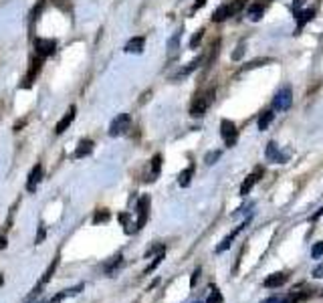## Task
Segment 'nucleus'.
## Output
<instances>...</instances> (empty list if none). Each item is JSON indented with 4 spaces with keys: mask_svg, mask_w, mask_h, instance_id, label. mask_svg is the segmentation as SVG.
Returning a JSON list of instances; mask_svg holds the SVG:
<instances>
[{
    "mask_svg": "<svg viewBox=\"0 0 323 303\" xmlns=\"http://www.w3.org/2000/svg\"><path fill=\"white\" fill-rule=\"evenodd\" d=\"M212 99H214V89L196 95L194 101H192V105H190V115H192V117H202V115L206 113L208 105L212 103Z\"/></svg>",
    "mask_w": 323,
    "mask_h": 303,
    "instance_id": "1",
    "label": "nucleus"
},
{
    "mask_svg": "<svg viewBox=\"0 0 323 303\" xmlns=\"http://www.w3.org/2000/svg\"><path fill=\"white\" fill-rule=\"evenodd\" d=\"M242 4H244V0H234L232 4H222V6H218V8L214 10V14H212V20H214V22H222V20L230 18L232 14H236V12L242 8Z\"/></svg>",
    "mask_w": 323,
    "mask_h": 303,
    "instance_id": "2",
    "label": "nucleus"
},
{
    "mask_svg": "<svg viewBox=\"0 0 323 303\" xmlns=\"http://www.w3.org/2000/svg\"><path fill=\"white\" fill-rule=\"evenodd\" d=\"M291 103H293V91H291L289 85H285L277 91V95L273 99V109L275 111H285V109L291 107Z\"/></svg>",
    "mask_w": 323,
    "mask_h": 303,
    "instance_id": "3",
    "label": "nucleus"
},
{
    "mask_svg": "<svg viewBox=\"0 0 323 303\" xmlns=\"http://www.w3.org/2000/svg\"><path fill=\"white\" fill-rule=\"evenodd\" d=\"M40 67H42V57L34 55V57L30 59L28 73L24 75V79H22V83H20V89H30V87H32V83H34V79H36V75H38Z\"/></svg>",
    "mask_w": 323,
    "mask_h": 303,
    "instance_id": "4",
    "label": "nucleus"
},
{
    "mask_svg": "<svg viewBox=\"0 0 323 303\" xmlns=\"http://www.w3.org/2000/svg\"><path fill=\"white\" fill-rule=\"evenodd\" d=\"M135 210H137L135 230H141V228L145 226V222H147V216H149V196H147V194L139 196V200H137V206H135Z\"/></svg>",
    "mask_w": 323,
    "mask_h": 303,
    "instance_id": "5",
    "label": "nucleus"
},
{
    "mask_svg": "<svg viewBox=\"0 0 323 303\" xmlns=\"http://www.w3.org/2000/svg\"><path fill=\"white\" fill-rule=\"evenodd\" d=\"M129 125H131V117H129L127 113H119V115L111 121V125H109V135H111V137L123 135V133L129 129Z\"/></svg>",
    "mask_w": 323,
    "mask_h": 303,
    "instance_id": "6",
    "label": "nucleus"
},
{
    "mask_svg": "<svg viewBox=\"0 0 323 303\" xmlns=\"http://www.w3.org/2000/svg\"><path fill=\"white\" fill-rule=\"evenodd\" d=\"M220 135H222L224 143L228 147H232L236 143V139H238V129H236V125L230 119H222L220 121Z\"/></svg>",
    "mask_w": 323,
    "mask_h": 303,
    "instance_id": "7",
    "label": "nucleus"
},
{
    "mask_svg": "<svg viewBox=\"0 0 323 303\" xmlns=\"http://www.w3.org/2000/svg\"><path fill=\"white\" fill-rule=\"evenodd\" d=\"M309 293H287V295H271L260 303H299L301 299H305Z\"/></svg>",
    "mask_w": 323,
    "mask_h": 303,
    "instance_id": "8",
    "label": "nucleus"
},
{
    "mask_svg": "<svg viewBox=\"0 0 323 303\" xmlns=\"http://www.w3.org/2000/svg\"><path fill=\"white\" fill-rule=\"evenodd\" d=\"M34 48H36V55L44 59V57H50V55L55 53L57 42H55L52 38H36V40H34Z\"/></svg>",
    "mask_w": 323,
    "mask_h": 303,
    "instance_id": "9",
    "label": "nucleus"
},
{
    "mask_svg": "<svg viewBox=\"0 0 323 303\" xmlns=\"http://www.w3.org/2000/svg\"><path fill=\"white\" fill-rule=\"evenodd\" d=\"M57 265H59V257H55V259H52V263L48 265V269L44 271V275H42V277L38 279V283L34 285V289H32V293H30V297H28V299H32V297H34L36 293H40V289H42V287H44V285H46V283L50 281V277H52V273H55Z\"/></svg>",
    "mask_w": 323,
    "mask_h": 303,
    "instance_id": "10",
    "label": "nucleus"
},
{
    "mask_svg": "<svg viewBox=\"0 0 323 303\" xmlns=\"http://www.w3.org/2000/svg\"><path fill=\"white\" fill-rule=\"evenodd\" d=\"M40 180H42V166H40V164H34L32 170H30V174H28V178H26V190H28V192H34Z\"/></svg>",
    "mask_w": 323,
    "mask_h": 303,
    "instance_id": "11",
    "label": "nucleus"
},
{
    "mask_svg": "<svg viewBox=\"0 0 323 303\" xmlns=\"http://www.w3.org/2000/svg\"><path fill=\"white\" fill-rule=\"evenodd\" d=\"M264 156H266L268 162H279V164H285V160H287V154H281V152H279V145H277L275 141H268Z\"/></svg>",
    "mask_w": 323,
    "mask_h": 303,
    "instance_id": "12",
    "label": "nucleus"
},
{
    "mask_svg": "<svg viewBox=\"0 0 323 303\" xmlns=\"http://www.w3.org/2000/svg\"><path fill=\"white\" fill-rule=\"evenodd\" d=\"M75 115H77V107L73 105V107H69V111L63 115V119L57 123V127H55V133L59 135V133H63L71 123H73V119H75Z\"/></svg>",
    "mask_w": 323,
    "mask_h": 303,
    "instance_id": "13",
    "label": "nucleus"
},
{
    "mask_svg": "<svg viewBox=\"0 0 323 303\" xmlns=\"http://www.w3.org/2000/svg\"><path fill=\"white\" fill-rule=\"evenodd\" d=\"M287 281H289V275H287V273H273V275H268V277L264 279V287L277 289V287H283Z\"/></svg>",
    "mask_w": 323,
    "mask_h": 303,
    "instance_id": "14",
    "label": "nucleus"
},
{
    "mask_svg": "<svg viewBox=\"0 0 323 303\" xmlns=\"http://www.w3.org/2000/svg\"><path fill=\"white\" fill-rule=\"evenodd\" d=\"M246 224H248V220H246V222H242L240 226H236V228H234V230H232L228 236H224V240H222V242L216 246V252H224V250H226V248L232 244V240L238 236V232H240V230H244V226H246Z\"/></svg>",
    "mask_w": 323,
    "mask_h": 303,
    "instance_id": "15",
    "label": "nucleus"
},
{
    "mask_svg": "<svg viewBox=\"0 0 323 303\" xmlns=\"http://www.w3.org/2000/svg\"><path fill=\"white\" fill-rule=\"evenodd\" d=\"M143 44H145V38H143V36H131V38L125 42L123 50H125V53H141V50H143Z\"/></svg>",
    "mask_w": 323,
    "mask_h": 303,
    "instance_id": "16",
    "label": "nucleus"
},
{
    "mask_svg": "<svg viewBox=\"0 0 323 303\" xmlns=\"http://www.w3.org/2000/svg\"><path fill=\"white\" fill-rule=\"evenodd\" d=\"M258 178H260V170H256V172H252V174H248L246 178H244V182H242V186H240V196H246L250 190H252V186L258 182Z\"/></svg>",
    "mask_w": 323,
    "mask_h": 303,
    "instance_id": "17",
    "label": "nucleus"
},
{
    "mask_svg": "<svg viewBox=\"0 0 323 303\" xmlns=\"http://www.w3.org/2000/svg\"><path fill=\"white\" fill-rule=\"evenodd\" d=\"M91 149H93V141L91 139H81L79 141V145H77V149L73 152V160H79V158H85L87 154H91Z\"/></svg>",
    "mask_w": 323,
    "mask_h": 303,
    "instance_id": "18",
    "label": "nucleus"
},
{
    "mask_svg": "<svg viewBox=\"0 0 323 303\" xmlns=\"http://www.w3.org/2000/svg\"><path fill=\"white\" fill-rule=\"evenodd\" d=\"M262 14H264V4L262 2H252L250 6H248V10H246V16L250 18V20H260L262 18Z\"/></svg>",
    "mask_w": 323,
    "mask_h": 303,
    "instance_id": "19",
    "label": "nucleus"
},
{
    "mask_svg": "<svg viewBox=\"0 0 323 303\" xmlns=\"http://www.w3.org/2000/svg\"><path fill=\"white\" fill-rule=\"evenodd\" d=\"M119 224L123 226V230L127 232V234H133L135 232V222H131V214L129 212H119Z\"/></svg>",
    "mask_w": 323,
    "mask_h": 303,
    "instance_id": "20",
    "label": "nucleus"
},
{
    "mask_svg": "<svg viewBox=\"0 0 323 303\" xmlns=\"http://www.w3.org/2000/svg\"><path fill=\"white\" fill-rule=\"evenodd\" d=\"M194 164H190L186 170H182L180 172V176H178V184L182 186V188H186V186H190V182H192V176H194Z\"/></svg>",
    "mask_w": 323,
    "mask_h": 303,
    "instance_id": "21",
    "label": "nucleus"
},
{
    "mask_svg": "<svg viewBox=\"0 0 323 303\" xmlns=\"http://www.w3.org/2000/svg\"><path fill=\"white\" fill-rule=\"evenodd\" d=\"M83 291V285H77V287H71V289H65L63 293H57L48 303H61L63 299H67V297H71V295H77V293H81Z\"/></svg>",
    "mask_w": 323,
    "mask_h": 303,
    "instance_id": "22",
    "label": "nucleus"
},
{
    "mask_svg": "<svg viewBox=\"0 0 323 303\" xmlns=\"http://www.w3.org/2000/svg\"><path fill=\"white\" fill-rule=\"evenodd\" d=\"M273 117H275V111H273V109H266V111H262V113H260V117H258V121H256V127H258L260 131H264V129L271 125Z\"/></svg>",
    "mask_w": 323,
    "mask_h": 303,
    "instance_id": "23",
    "label": "nucleus"
},
{
    "mask_svg": "<svg viewBox=\"0 0 323 303\" xmlns=\"http://www.w3.org/2000/svg\"><path fill=\"white\" fill-rule=\"evenodd\" d=\"M313 16H315V8H307V10L299 12V14H297V32H299V30L305 26V22H309Z\"/></svg>",
    "mask_w": 323,
    "mask_h": 303,
    "instance_id": "24",
    "label": "nucleus"
},
{
    "mask_svg": "<svg viewBox=\"0 0 323 303\" xmlns=\"http://www.w3.org/2000/svg\"><path fill=\"white\" fill-rule=\"evenodd\" d=\"M123 265V257L121 255H117V257H113V261L105 267V275H109V277H113L117 271H119V267Z\"/></svg>",
    "mask_w": 323,
    "mask_h": 303,
    "instance_id": "25",
    "label": "nucleus"
},
{
    "mask_svg": "<svg viewBox=\"0 0 323 303\" xmlns=\"http://www.w3.org/2000/svg\"><path fill=\"white\" fill-rule=\"evenodd\" d=\"M159 170H162V156L155 154V156L151 158V174H149V180H155L157 174H159Z\"/></svg>",
    "mask_w": 323,
    "mask_h": 303,
    "instance_id": "26",
    "label": "nucleus"
},
{
    "mask_svg": "<svg viewBox=\"0 0 323 303\" xmlns=\"http://www.w3.org/2000/svg\"><path fill=\"white\" fill-rule=\"evenodd\" d=\"M164 255H166V248L162 246V248L157 250V255H155V259H153V261H151V263H149V265L145 267V275H147V273H151V271H153V269H155V267H157V265L162 263V259H164Z\"/></svg>",
    "mask_w": 323,
    "mask_h": 303,
    "instance_id": "27",
    "label": "nucleus"
},
{
    "mask_svg": "<svg viewBox=\"0 0 323 303\" xmlns=\"http://www.w3.org/2000/svg\"><path fill=\"white\" fill-rule=\"evenodd\" d=\"M200 63H202V57H196V59H194L192 63H188V67H184V69H182V71H180V73H178L176 77H184V75L192 73V71H194V69H196V67H198Z\"/></svg>",
    "mask_w": 323,
    "mask_h": 303,
    "instance_id": "28",
    "label": "nucleus"
},
{
    "mask_svg": "<svg viewBox=\"0 0 323 303\" xmlns=\"http://www.w3.org/2000/svg\"><path fill=\"white\" fill-rule=\"evenodd\" d=\"M178 44H180V32H176V34H174V38H170V42H168V55H170V57H172V55H176Z\"/></svg>",
    "mask_w": 323,
    "mask_h": 303,
    "instance_id": "29",
    "label": "nucleus"
},
{
    "mask_svg": "<svg viewBox=\"0 0 323 303\" xmlns=\"http://www.w3.org/2000/svg\"><path fill=\"white\" fill-rule=\"evenodd\" d=\"M266 63H273V59H254V61H250L248 65H244V67H242V71L256 69V67H262V65H266Z\"/></svg>",
    "mask_w": 323,
    "mask_h": 303,
    "instance_id": "30",
    "label": "nucleus"
},
{
    "mask_svg": "<svg viewBox=\"0 0 323 303\" xmlns=\"http://www.w3.org/2000/svg\"><path fill=\"white\" fill-rule=\"evenodd\" d=\"M206 303H222V295H220V291H218L214 285L210 287V295H208Z\"/></svg>",
    "mask_w": 323,
    "mask_h": 303,
    "instance_id": "31",
    "label": "nucleus"
},
{
    "mask_svg": "<svg viewBox=\"0 0 323 303\" xmlns=\"http://www.w3.org/2000/svg\"><path fill=\"white\" fill-rule=\"evenodd\" d=\"M105 220H109V210H97L95 216H93V222L99 224V222H105Z\"/></svg>",
    "mask_w": 323,
    "mask_h": 303,
    "instance_id": "32",
    "label": "nucleus"
},
{
    "mask_svg": "<svg viewBox=\"0 0 323 303\" xmlns=\"http://www.w3.org/2000/svg\"><path fill=\"white\" fill-rule=\"evenodd\" d=\"M311 257H313V259H321V257H323V240L313 244V248H311Z\"/></svg>",
    "mask_w": 323,
    "mask_h": 303,
    "instance_id": "33",
    "label": "nucleus"
},
{
    "mask_svg": "<svg viewBox=\"0 0 323 303\" xmlns=\"http://www.w3.org/2000/svg\"><path fill=\"white\" fill-rule=\"evenodd\" d=\"M202 36H204V28H200V30H198V32H196V34L192 36V40H190V46H192V48H196V46L200 44Z\"/></svg>",
    "mask_w": 323,
    "mask_h": 303,
    "instance_id": "34",
    "label": "nucleus"
},
{
    "mask_svg": "<svg viewBox=\"0 0 323 303\" xmlns=\"http://www.w3.org/2000/svg\"><path fill=\"white\" fill-rule=\"evenodd\" d=\"M220 156H222L220 152H210V154H206V158H204V162H206L208 166H212V164H216V160H218Z\"/></svg>",
    "mask_w": 323,
    "mask_h": 303,
    "instance_id": "35",
    "label": "nucleus"
},
{
    "mask_svg": "<svg viewBox=\"0 0 323 303\" xmlns=\"http://www.w3.org/2000/svg\"><path fill=\"white\" fill-rule=\"evenodd\" d=\"M44 234H46V230H44V226L40 224V226H38V230H36V238H34V244H40V242H42V238H44Z\"/></svg>",
    "mask_w": 323,
    "mask_h": 303,
    "instance_id": "36",
    "label": "nucleus"
},
{
    "mask_svg": "<svg viewBox=\"0 0 323 303\" xmlns=\"http://www.w3.org/2000/svg\"><path fill=\"white\" fill-rule=\"evenodd\" d=\"M242 55H244V42H240V44L236 46V50L232 53V59H234V61H238Z\"/></svg>",
    "mask_w": 323,
    "mask_h": 303,
    "instance_id": "37",
    "label": "nucleus"
},
{
    "mask_svg": "<svg viewBox=\"0 0 323 303\" xmlns=\"http://www.w3.org/2000/svg\"><path fill=\"white\" fill-rule=\"evenodd\" d=\"M200 267L198 269H194V273H192V277H190V287H196V283H198V277H200Z\"/></svg>",
    "mask_w": 323,
    "mask_h": 303,
    "instance_id": "38",
    "label": "nucleus"
},
{
    "mask_svg": "<svg viewBox=\"0 0 323 303\" xmlns=\"http://www.w3.org/2000/svg\"><path fill=\"white\" fill-rule=\"evenodd\" d=\"M313 277H317V279H319V277H323V265H319V267H315V269H313Z\"/></svg>",
    "mask_w": 323,
    "mask_h": 303,
    "instance_id": "39",
    "label": "nucleus"
},
{
    "mask_svg": "<svg viewBox=\"0 0 323 303\" xmlns=\"http://www.w3.org/2000/svg\"><path fill=\"white\" fill-rule=\"evenodd\" d=\"M204 4H206V0H196V2H194V6H192V12H196V10H198V8H202Z\"/></svg>",
    "mask_w": 323,
    "mask_h": 303,
    "instance_id": "40",
    "label": "nucleus"
},
{
    "mask_svg": "<svg viewBox=\"0 0 323 303\" xmlns=\"http://www.w3.org/2000/svg\"><path fill=\"white\" fill-rule=\"evenodd\" d=\"M321 214H323V208H319V210H317V212H315V214H313V220H317V218H319V216H321Z\"/></svg>",
    "mask_w": 323,
    "mask_h": 303,
    "instance_id": "41",
    "label": "nucleus"
},
{
    "mask_svg": "<svg viewBox=\"0 0 323 303\" xmlns=\"http://www.w3.org/2000/svg\"><path fill=\"white\" fill-rule=\"evenodd\" d=\"M6 246V238L4 236H0V248H4Z\"/></svg>",
    "mask_w": 323,
    "mask_h": 303,
    "instance_id": "42",
    "label": "nucleus"
},
{
    "mask_svg": "<svg viewBox=\"0 0 323 303\" xmlns=\"http://www.w3.org/2000/svg\"><path fill=\"white\" fill-rule=\"evenodd\" d=\"M26 303H42V301H32V299H26Z\"/></svg>",
    "mask_w": 323,
    "mask_h": 303,
    "instance_id": "43",
    "label": "nucleus"
}]
</instances>
